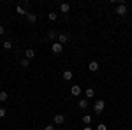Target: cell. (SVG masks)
<instances>
[{
    "label": "cell",
    "mask_w": 132,
    "mask_h": 130,
    "mask_svg": "<svg viewBox=\"0 0 132 130\" xmlns=\"http://www.w3.org/2000/svg\"><path fill=\"white\" fill-rule=\"evenodd\" d=\"M44 130H55V125H46Z\"/></svg>",
    "instance_id": "7402d4cb"
},
{
    "label": "cell",
    "mask_w": 132,
    "mask_h": 130,
    "mask_svg": "<svg viewBox=\"0 0 132 130\" xmlns=\"http://www.w3.org/2000/svg\"><path fill=\"white\" fill-rule=\"evenodd\" d=\"M58 42H60V44L67 42V35H65V33H60V35H58Z\"/></svg>",
    "instance_id": "9a60e30c"
},
{
    "label": "cell",
    "mask_w": 132,
    "mask_h": 130,
    "mask_svg": "<svg viewBox=\"0 0 132 130\" xmlns=\"http://www.w3.org/2000/svg\"><path fill=\"white\" fill-rule=\"evenodd\" d=\"M62 48H63V46H62L60 42H55V44L51 46V51H53L55 55H60V53H62Z\"/></svg>",
    "instance_id": "3957f363"
},
{
    "label": "cell",
    "mask_w": 132,
    "mask_h": 130,
    "mask_svg": "<svg viewBox=\"0 0 132 130\" xmlns=\"http://www.w3.org/2000/svg\"><path fill=\"white\" fill-rule=\"evenodd\" d=\"M60 11L65 14V12H69V11H71V5H69V4H60Z\"/></svg>",
    "instance_id": "9c48e42d"
},
{
    "label": "cell",
    "mask_w": 132,
    "mask_h": 130,
    "mask_svg": "<svg viewBox=\"0 0 132 130\" xmlns=\"http://www.w3.org/2000/svg\"><path fill=\"white\" fill-rule=\"evenodd\" d=\"M104 106H106V102H104V100H102V99H99V100H97V102H95V104H93V111L101 114L102 111H104Z\"/></svg>",
    "instance_id": "6da1fadb"
},
{
    "label": "cell",
    "mask_w": 132,
    "mask_h": 130,
    "mask_svg": "<svg viewBox=\"0 0 132 130\" xmlns=\"http://www.w3.org/2000/svg\"><path fill=\"white\" fill-rule=\"evenodd\" d=\"M16 12H18V14H25V16H27V12H25V9H23L21 5H18V7H16Z\"/></svg>",
    "instance_id": "ac0fdd59"
},
{
    "label": "cell",
    "mask_w": 132,
    "mask_h": 130,
    "mask_svg": "<svg viewBox=\"0 0 132 130\" xmlns=\"http://www.w3.org/2000/svg\"><path fill=\"white\" fill-rule=\"evenodd\" d=\"M48 18H50V21H55L56 18H58V14H56V12H50V14H48Z\"/></svg>",
    "instance_id": "e0dca14e"
},
{
    "label": "cell",
    "mask_w": 132,
    "mask_h": 130,
    "mask_svg": "<svg viewBox=\"0 0 132 130\" xmlns=\"http://www.w3.org/2000/svg\"><path fill=\"white\" fill-rule=\"evenodd\" d=\"M4 32H5V28H4V27H2V25H0V35H2V33H4Z\"/></svg>",
    "instance_id": "cb8c5ba5"
},
{
    "label": "cell",
    "mask_w": 132,
    "mask_h": 130,
    "mask_svg": "<svg viewBox=\"0 0 132 130\" xmlns=\"http://www.w3.org/2000/svg\"><path fill=\"white\" fill-rule=\"evenodd\" d=\"M55 37H56V33H55V32L51 30L50 33H48V39H55Z\"/></svg>",
    "instance_id": "44dd1931"
},
{
    "label": "cell",
    "mask_w": 132,
    "mask_h": 130,
    "mask_svg": "<svg viewBox=\"0 0 132 130\" xmlns=\"http://www.w3.org/2000/svg\"><path fill=\"white\" fill-rule=\"evenodd\" d=\"M62 77H63L65 81H71V79H72V72H71V70H63Z\"/></svg>",
    "instance_id": "8992f818"
},
{
    "label": "cell",
    "mask_w": 132,
    "mask_h": 130,
    "mask_svg": "<svg viewBox=\"0 0 132 130\" xmlns=\"http://www.w3.org/2000/svg\"><path fill=\"white\" fill-rule=\"evenodd\" d=\"M83 123H85V125H90L92 123V116L90 114H85V116H83Z\"/></svg>",
    "instance_id": "4fadbf2b"
},
{
    "label": "cell",
    "mask_w": 132,
    "mask_h": 130,
    "mask_svg": "<svg viewBox=\"0 0 132 130\" xmlns=\"http://www.w3.org/2000/svg\"><path fill=\"white\" fill-rule=\"evenodd\" d=\"M79 107H81V109H86V107H88V100L81 99V100H79Z\"/></svg>",
    "instance_id": "7c38bea8"
},
{
    "label": "cell",
    "mask_w": 132,
    "mask_h": 130,
    "mask_svg": "<svg viewBox=\"0 0 132 130\" xmlns=\"http://www.w3.org/2000/svg\"><path fill=\"white\" fill-rule=\"evenodd\" d=\"M2 44H4V49H12V42L11 40H4Z\"/></svg>",
    "instance_id": "5bb4252c"
},
{
    "label": "cell",
    "mask_w": 132,
    "mask_h": 130,
    "mask_svg": "<svg viewBox=\"0 0 132 130\" xmlns=\"http://www.w3.org/2000/svg\"><path fill=\"white\" fill-rule=\"evenodd\" d=\"M25 56H27V60H32V58L35 56V53H34V49H27V51H25Z\"/></svg>",
    "instance_id": "30bf717a"
},
{
    "label": "cell",
    "mask_w": 132,
    "mask_h": 130,
    "mask_svg": "<svg viewBox=\"0 0 132 130\" xmlns=\"http://www.w3.org/2000/svg\"><path fill=\"white\" fill-rule=\"evenodd\" d=\"M97 130H108V127H106L104 123H99V125H97Z\"/></svg>",
    "instance_id": "d6986e66"
},
{
    "label": "cell",
    "mask_w": 132,
    "mask_h": 130,
    "mask_svg": "<svg viewBox=\"0 0 132 130\" xmlns=\"http://www.w3.org/2000/svg\"><path fill=\"white\" fill-rule=\"evenodd\" d=\"M27 20L30 21V23H35V21H37V16H35L34 12H27Z\"/></svg>",
    "instance_id": "ba28073f"
},
{
    "label": "cell",
    "mask_w": 132,
    "mask_h": 130,
    "mask_svg": "<svg viewBox=\"0 0 132 130\" xmlns=\"http://www.w3.org/2000/svg\"><path fill=\"white\" fill-rule=\"evenodd\" d=\"M20 63H21V67H28V60H27V58H23Z\"/></svg>",
    "instance_id": "ffe728a7"
},
{
    "label": "cell",
    "mask_w": 132,
    "mask_h": 130,
    "mask_svg": "<svg viewBox=\"0 0 132 130\" xmlns=\"http://www.w3.org/2000/svg\"><path fill=\"white\" fill-rule=\"evenodd\" d=\"M71 93L74 95V97H78V95H81V88H79L78 84H74V86L71 88Z\"/></svg>",
    "instance_id": "5b68a950"
},
{
    "label": "cell",
    "mask_w": 132,
    "mask_h": 130,
    "mask_svg": "<svg viewBox=\"0 0 132 130\" xmlns=\"http://www.w3.org/2000/svg\"><path fill=\"white\" fill-rule=\"evenodd\" d=\"M4 116H5V109H4V107H0V118H4Z\"/></svg>",
    "instance_id": "603a6c76"
},
{
    "label": "cell",
    "mask_w": 132,
    "mask_h": 130,
    "mask_svg": "<svg viewBox=\"0 0 132 130\" xmlns=\"http://www.w3.org/2000/svg\"><path fill=\"white\" fill-rule=\"evenodd\" d=\"M88 69H90L92 72L99 70V63H97V62H90V63H88Z\"/></svg>",
    "instance_id": "52a82bcc"
},
{
    "label": "cell",
    "mask_w": 132,
    "mask_h": 130,
    "mask_svg": "<svg viewBox=\"0 0 132 130\" xmlns=\"http://www.w3.org/2000/svg\"><path fill=\"white\" fill-rule=\"evenodd\" d=\"M85 95H86V99H92V97L95 95V91L92 90V88H86V90H85Z\"/></svg>",
    "instance_id": "8fae6325"
},
{
    "label": "cell",
    "mask_w": 132,
    "mask_h": 130,
    "mask_svg": "<svg viewBox=\"0 0 132 130\" xmlns=\"http://www.w3.org/2000/svg\"><path fill=\"white\" fill-rule=\"evenodd\" d=\"M7 99H9L7 97V91H0V102H5Z\"/></svg>",
    "instance_id": "2e32d148"
},
{
    "label": "cell",
    "mask_w": 132,
    "mask_h": 130,
    "mask_svg": "<svg viewBox=\"0 0 132 130\" xmlns=\"http://www.w3.org/2000/svg\"><path fill=\"white\" fill-rule=\"evenodd\" d=\"M83 130H93V128H92V127H85Z\"/></svg>",
    "instance_id": "d4e9b609"
},
{
    "label": "cell",
    "mask_w": 132,
    "mask_h": 130,
    "mask_svg": "<svg viewBox=\"0 0 132 130\" xmlns=\"http://www.w3.org/2000/svg\"><path fill=\"white\" fill-rule=\"evenodd\" d=\"M63 121H65V116L63 114H55V118H53V123L55 125H62Z\"/></svg>",
    "instance_id": "277c9868"
},
{
    "label": "cell",
    "mask_w": 132,
    "mask_h": 130,
    "mask_svg": "<svg viewBox=\"0 0 132 130\" xmlns=\"http://www.w3.org/2000/svg\"><path fill=\"white\" fill-rule=\"evenodd\" d=\"M118 16H125L127 14V7H125V4H120V5H116V11H114Z\"/></svg>",
    "instance_id": "7a4b0ae2"
}]
</instances>
